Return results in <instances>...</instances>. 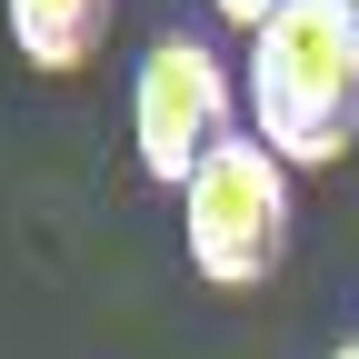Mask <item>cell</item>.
I'll return each instance as SVG.
<instances>
[{
    "mask_svg": "<svg viewBox=\"0 0 359 359\" xmlns=\"http://www.w3.org/2000/svg\"><path fill=\"white\" fill-rule=\"evenodd\" d=\"M240 100H250V130L290 170L349 160V140H359V30L330 0H290L280 20L250 30Z\"/></svg>",
    "mask_w": 359,
    "mask_h": 359,
    "instance_id": "1",
    "label": "cell"
},
{
    "mask_svg": "<svg viewBox=\"0 0 359 359\" xmlns=\"http://www.w3.org/2000/svg\"><path fill=\"white\" fill-rule=\"evenodd\" d=\"M180 240H190V269L210 290H259L290 259V160L259 130L219 140L200 180L180 190Z\"/></svg>",
    "mask_w": 359,
    "mask_h": 359,
    "instance_id": "2",
    "label": "cell"
},
{
    "mask_svg": "<svg viewBox=\"0 0 359 359\" xmlns=\"http://www.w3.org/2000/svg\"><path fill=\"white\" fill-rule=\"evenodd\" d=\"M240 110L250 100H240V80H230V60H219L210 40H190V30L150 40L140 80H130V140H140V170L160 180V190H190L200 160L219 140H240Z\"/></svg>",
    "mask_w": 359,
    "mask_h": 359,
    "instance_id": "3",
    "label": "cell"
},
{
    "mask_svg": "<svg viewBox=\"0 0 359 359\" xmlns=\"http://www.w3.org/2000/svg\"><path fill=\"white\" fill-rule=\"evenodd\" d=\"M110 11H120V0H0V20H11V50H20L30 70H50V80H70V70L100 60Z\"/></svg>",
    "mask_w": 359,
    "mask_h": 359,
    "instance_id": "4",
    "label": "cell"
},
{
    "mask_svg": "<svg viewBox=\"0 0 359 359\" xmlns=\"http://www.w3.org/2000/svg\"><path fill=\"white\" fill-rule=\"evenodd\" d=\"M210 11H219V20H240V30H259V20H280L290 0H210Z\"/></svg>",
    "mask_w": 359,
    "mask_h": 359,
    "instance_id": "5",
    "label": "cell"
},
{
    "mask_svg": "<svg viewBox=\"0 0 359 359\" xmlns=\"http://www.w3.org/2000/svg\"><path fill=\"white\" fill-rule=\"evenodd\" d=\"M330 11H339V20H349V30H359V0H330Z\"/></svg>",
    "mask_w": 359,
    "mask_h": 359,
    "instance_id": "6",
    "label": "cell"
},
{
    "mask_svg": "<svg viewBox=\"0 0 359 359\" xmlns=\"http://www.w3.org/2000/svg\"><path fill=\"white\" fill-rule=\"evenodd\" d=\"M330 359H359V339H339V349H330Z\"/></svg>",
    "mask_w": 359,
    "mask_h": 359,
    "instance_id": "7",
    "label": "cell"
}]
</instances>
